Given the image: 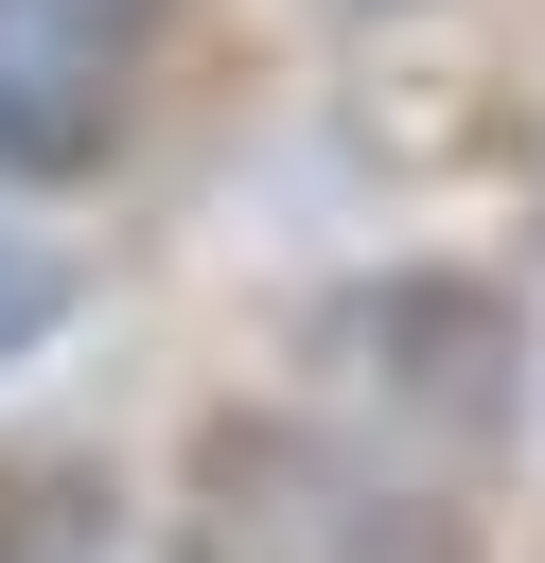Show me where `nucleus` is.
<instances>
[{
	"mask_svg": "<svg viewBox=\"0 0 545 563\" xmlns=\"http://www.w3.org/2000/svg\"><path fill=\"white\" fill-rule=\"evenodd\" d=\"M0 563H70V545H0Z\"/></svg>",
	"mask_w": 545,
	"mask_h": 563,
	"instance_id": "4",
	"label": "nucleus"
},
{
	"mask_svg": "<svg viewBox=\"0 0 545 563\" xmlns=\"http://www.w3.org/2000/svg\"><path fill=\"white\" fill-rule=\"evenodd\" d=\"M352 18H387V0H352Z\"/></svg>",
	"mask_w": 545,
	"mask_h": 563,
	"instance_id": "5",
	"label": "nucleus"
},
{
	"mask_svg": "<svg viewBox=\"0 0 545 563\" xmlns=\"http://www.w3.org/2000/svg\"><path fill=\"white\" fill-rule=\"evenodd\" d=\"M176 53V0H0V194L88 176Z\"/></svg>",
	"mask_w": 545,
	"mask_h": 563,
	"instance_id": "2",
	"label": "nucleus"
},
{
	"mask_svg": "<svg viewBox=\"0 0 545 563\" xmlns=\"http://www.w3.org/2000/svg\"><path fill=\"white\" fill-rule=\"evenodd\" d=\"M176 563H475L457 493L316 405H211L176 475Z\"/></svg>",
	"mask_w": 545,
	"mask_h": 563,
	"instance_id": "1",
	"label": "nucleus"
},
{
	"mask_svg": "<svg viewBox=\"0 0 545 563\" xmlns=\"http://www.w3.org/2000/svg\"><path fill=\"white\" fill-rule=\"evenodd\" d=\"M53 317H70V264H53L35 229H0V369H18V352H35Z\"/></svg>",
	"mask_w": 545,
	"mask_h": 563,
	"instance_id": "3",
	"label": "nucleus"
}]
</instances>
